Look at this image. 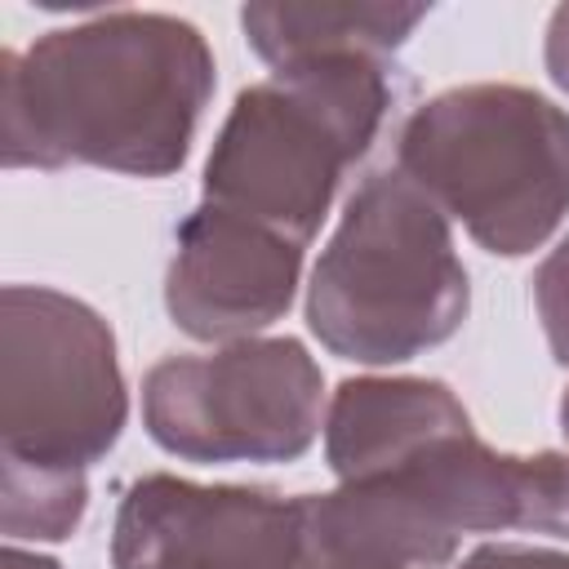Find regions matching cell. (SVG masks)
<instances>
[{"label":"cell","mask_w":569,"mask_h":569,"mask_svg":"<svg viewBox=\"0 0 569 569\" xmlns=\"http://www.w3.org/2000/svg\"><path fill=\"white\" fill-rule=\"evenodd\" d=\"M0 142L9 169L93 164L173 173L213 93L204 36L169 13H98L4 53Z\"/></svg>","instance_id":"obj_1"},{"label":"cell","mask_w":569,"mask_h":569,"mask_svg":"<svg viewBox=\"0 0 569 569\" xmlns=\"http://www.w3.org/2000/svg\"><path fill=\"white\" fill-rule=\"evenodd\" d=\"M396 80L382 58H325L249 84L204 164V200L307 249L342 173L369 151Z\"/></svg>","instance_id":"obj_2"},{"label":"cell","mask_w":569,"mask_h":569,"mask_svg":"<svg viewBox=\"0 0 569 569\" xmlns=\"http://www.w3.org/2000/svg\"><path fill=\"white\" fill-rule=\"evenodd\" d=\"M462 320L467 267L449 218L409 173H369L311 271V333L342 360L396 365L440 347Z\"/></svg>","instance_id":"obj_3"},{"label":"cell","mask_w":569,"mask_h":569,"mask_svg":"<svg viewBox=\"0 0 569 569\" xmlns=\"http://www.w3.org/2000/svg\"><path fill=\"white\" fill-rule=\"evenodd\" d=\"M396 169L480 249L520 258L569 209V111L520 84L445 89L405 120Z\"/></svg>","instance_id":"obj_4"},{"label":"cell","mask_w":569,"mask_h":569,"mask_svg":"<svg viewBox=\"0 0 569 569\" xmlns=\"http://www.w3.org/2000/svg\"><path fill=\"white\" fill-rule=\"evenodd\" d=\"M307 516L409 569H440L462 533L569 538V453H498L458 431L396 471L307 498Z\"/></svg>","instance_id":"obj_5"},{"label":"cell","mask_w":569,"mask_h":569,"mask_svg":"<svg viewBox=\"0 0 569 569\" xmlns=\"http://www.w3.org/2000/svg\"><path fill=\"white\" fill-rule=\"evenodd\" d=\"M129 396L107 320L44 284H9L0 302L4 458L84 471L124 427Z\"/></svg>","instance_id":"obj_6"},{"label":"cell","mask_w":569,"mask_h":569,"mask_svg":"<svg viewBox=\"0 0 569 569\" xmlns=\"http://www.w3.org/2000/svg\"><path fill=\"white\" fill-rule=\"evenodd\" d=\"M325 378L293 338L169 356L142 382L147 436L187 462H289L320 431Z\"/></svg>","instance_id":"obj_7"},{"label":"cell","mask_w":569,"mask_h":569,"mask_svg":"<svg viewBox=\"0 0 569 569\" xmlns=\"http://www.w3.org/2000/svg\"><path fill=\"white\" fill-rule=\"evenodd\" d=\"M302 498L142 476L111 525L116 569H293Z\"/></svg>","instance_id":"obj_8"},{"label":"cell","mask_w":569,"mask_h":569,"mask_svg":"<svg viewBox=\"0 0 569 569\" xmlns=\"http://www.w3.org/2000/svg\"><path fill=\"white\" fill-rule=\"evenodd\" d=\"M298 267L302 244L200 200L173 236L164 307L191 338L240 342L289 311Z\"/></svg>","instance_id":"obj_9"},{"label":"cell","mask_w":569,"mask_h":569,"mask_svg":"<svg viewBox=\"0 0 569 569\" xmlns=\"http://www.w3.org/2000/svg\"><path fill=\"white\" fill-rule=\"evenodd\" d=\"M471 431L462 400L436 378H351L329 400L325 458L342 480L396 471L422 449Z\"/></svg>","instance_id":"obj_10"},{"label":"cell","mask_w":569,"mask_h":569,"mask_svg":"<svg viewBox=\"0 0 569 569\" xmlns=\"http://www.w3.org/2000/svg\"><path fill=\"white\" fill-rule=\"evenodd\" d=\"M427 18V4H244L240 27L271 67L325 58H387Z\"/></svg>","instance_id":"obj_11"},{"label":"cell","mask_w":569,"mask_h":569,"mask_svg":"<svg viewBox=\"0 0 569 569\" xmlns=\"http://www.w3.org/2000/svg\"><path fill=\"white\" fill-rule=\"evenodd\" d=\"M84 471L71 467H36L4 458V533L58 542L71 538V529L84 516Z\"/></svg>","instance_id":"obj_12"},{"label":"cell","mask_w":569,"mask_h":569,"mask_svg":"<svg viewBox=\"0 0 569 569\" xmlns=\"http://www.w3.org/2000/svg\"><path fill=\"white\" fill-rule=\"evenodd\" d=\"M533 307H538L551 356L569 365V236L542 258L533 276Z\"/></svg>","instance_id":"obj_13"},{"label":"cell","mask_w":569,"mask_h":569,"mask_svg":"<svg viewBox=\"0 0 569 569\" xmlns=\"http://www.w3.org/2000/svg\"><path fill=\"white\" fill-rule=\"evenodd\" d=\"M293 569H409L356 538H342L325 525H316L307 516V498H302V547H298V560Z\"/></svg>","instance_id":"obj_14"},{"label":"cell","mask_w":569,"mask_h":569,"mask_svg":"<svg viewBox=\"0 0 569 569\" xmlns=\"http://www.w3.org/2000/svg\"><path fill=\"white\" fill-rule=\"evenodd\" d=\"M458 569H569L565 551H547V547H476Z\"/></svg>","instance_id":"obj_15"},{"label":"cell","mask_w":569,"mask_h":569,"mask_svg":"<svg viewBox=\"0 0 569 569\" xmlns=\"http://www.w3.org/2000/svg\"><path fill=\"white\" fill-rule=\"evenodd\" d=\"M547 71L569 93V4H560L551 13V27H547Z\"/></svg>","instance_id":"obj_16"},{"label":"cell","mask_w":569,"mask_h":569,"mask_svg":"<svg viewBox=\"0 0 569 569\" xmlns=\"http://www.w3.org/2000/svg\"><path fill=\"white\" fill-rule=\"evenodd\" d=\"M4 569H58V560L36 556V551H22V547H9L4 551Z\"/></svg>","instance_id":"obj_17"},{"label":"cell","mask_w":569,"mask_h":569,"mask_svg":"<svg viewBox=\"0 0 569 569\" xmlns=\"http://www.w3.org/2000/svg\"><path fill=\"white\" fill-rule=\"evenodd\" d=\"M560 427H565V436H569V391H565V400H560Z\"/></svg>","instance_id":"obj_18"}]
</instances>
